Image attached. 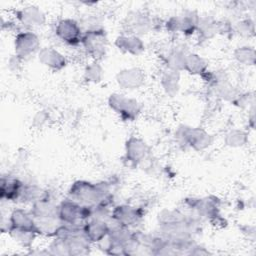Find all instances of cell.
<instances>
[{
    "instance_id": "obj_7",
    "label": "cell",
    "mask_w": 256,
    "mask_h": 256,
    "mask_svg": "<svg viewBox=\"0 0 256 256\" xmlns=\"http://www.w3.org/2000/svg\"><path fill=\"white\" fill-rule=\"evenodd\" d=\"M39 59H41V61L45 65L51 68L60 69L63 66H65L64 57L58 51H55L54 49H51V48L43 49L39 53Z\"/></svg>"
},
{
    "instance_id": "obj_3",
    "label": "cell",
    "mask_w": 256,
    "mask_h": 256,
    "mask_svg": "<svg viewBox=\"0 0 256 256\" xmlns=\"http://www.w3.org/2000/svg\"><path fill=\"white\" fill-rule=\"evenodd\" d=\"M39 48V39L36 34L25 31L15 37V53L18 58H25Z\"/></svg>"
},
{
    "instance_id": "obj_6",
    "label": "cell",
    "mask_w": 256,
    "mask_h": 256,
    "mask_svg": "<svg viewBox=\"0 0 256 256\" xmlns=\"http://www.w3.org/2000/svg\"><path fill=\"white\" fill-rule=\"evenodd\" d=\"M112 215H113L112 217L117 222V224L123 227L132 225L133 223L137 222V220L140 217L137 210L129 206H119L115 208Z\"/></svg>"
},
{
    "instance_id": "obj_4",
    "label": "cell",
    "mask_w": 256,
    "mask_h": 256,
    "mask_svg": "<svg viewBox=\"0 0 256 256\" xmlns=\"http://www.w3.org/2000/svg\"><path fill=\"white\" fill-rule=\"evenodd\" d=\"M24 184L17 178L3 176L1 179V199L7 201L18 200L23 192Z\"/></svg>"
},
{
    "instance_id": "obj_5",
    "label": "cell",
    "mask_w": 256,
    "mask_h": 256,
    "mask_svg": "<svg viewBox=\"0 0 256 256\" xmlns=\"http://www.w3.org/2000/svg\"><path fill=\"white\" fill-rule=\"evenodd\" d=\"M18 20L25 26H38L44 22V14L35 6H27L16 13Z\"/></svg>"
},
{
    "instance_id": "obj_1",
    "label": "cell",
    "mask_w": 256,
    "mask_h": 256,
    "mask_svg": "<svg viewBox=\"0 0 256 256\" xmlns=\"http://www.w3.org/2000/svg\"><path fill=\"white\" fill-rule=\"evenodd\" d=\"M104 32L100 29H90L82 36L81 43L84 45L87 53L94 58L105 54L107 38Z\"/></svg>"
},
{
    "instance_id": "obj_8",
    "label": "cell",
    "mask_w": 256,
    "mask_h": 256,
    "mask_svg": "<svg viewBox=\"0 0 256 256\" xmlns=\"http://www.w3.org/2000/svg\"><path fill=\"white\" fill-rule=\"evenodd\" d=\"M116 43L118 44L119 49H125L127 52L130 53H134L137 54L141 51V49L143 48L142 42L140 41V39H138L135 36H121L117 38Z\"/></svg>"
},
{
    "instance_id": "obj_2",
    "label": "cell",
    "mask_w": 256,
    "mask_h": 256,
    "mask_svg": "<svg viewBox=\"0 0 256 256\" xmlns=\"http://www.w3.org/2000/svg\"><path fill=\"white\" fill-rule=\"evenodd\" d=\"M59 39L69 45H77L81 43L82 33L79 24L73 19H62L57 23L55 29Z\"/></svg>"
}]
</instances>
